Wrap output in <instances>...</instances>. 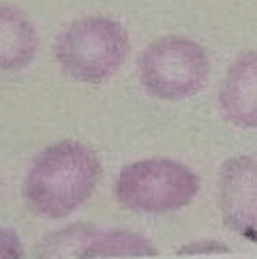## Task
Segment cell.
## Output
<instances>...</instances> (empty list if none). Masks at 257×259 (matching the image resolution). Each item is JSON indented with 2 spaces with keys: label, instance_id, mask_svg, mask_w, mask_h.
<instances>
[{
  "label": "cell",
  "instance_id": "6da1fadb",
  "mask_svg": "<svg viewBox=\"0 0 257 259\" xmlns=\"http://www.w3.org/2000/svg\"><path fill=\"white\" fill-rule=\"evenodd\" d=\"M101 161L79 142H58L36 156L24 180L28 208L45 219L75 212L95 193L101 180Z\"/></svg>",
  "mask_w": 257,
  "mask_h": 259
},
{
  "label": "cell",
  "instance_id": "7a4b0ae2",
  "mask_svg": "<svg viewBox=\"0 0 257 259\" xmlns=\"http://www.w3.org/2000/svg\"><path fill=\"white\" fill-rule=\"evenodd\" d=\"M128 54V34L112 17H84L56 39V60L71 79L99 84L120 69Z\"/></svg>",
  "mask_w": 257,
  "mask_h": 259
},
{
  "label": "cell",
  "instance_id": "3957f363",
  "mask_svg": "<svg viewBox=\"0 0 257 259\" xmlns=\"http://www.w3.org/2000/svg\"><path fill=\"white\" fill-rule=\"evenodd\" d=\"M199 191V178L189 167L172 159L135 161L120 171L116 197L124 208L146 214L180 210Z\"/></svg>",
  "mask_w": 257,
  "mask_h": 259
},
{
  "label": "cell",
  "instance_id": "277c9868",
  "mask_svg": "<svg viewBox=\"0 0 257 259\" xmlns=\"http://www.w3.org/2000/svg\"><path fill=\"white\" fill-rule=\"evenodd\" d=\"M208 77V56L201 45L185 36H163L140 58V79L146 92L163 101L193 97Z\"/></svg>",
  "mask_w": 257,
  "mask_h": 259
},
{
  "label": "cell",
  "instance_id": "5b68a950",
  "mask_svg": "<svg viewBox=\"0 0 257 259\" xmlns=\"http://www.w3.org/2000/svg\"><path fill=\"white\" fill-rule=\"evenodd\" d=\"M39 257H152L157 248L144 236L124 229L73 225L39 244Z\"/></svg>",
  "mask_w": 257,
  "mask_h": 259
},
{
  "label": "cell",
  "instance_id": "8992f818",
  "mask_svg": "<svg viewBox=\"0 0 257 259\" xmlns=\"http://www.w3.org/2000/svg\"><path fill=\"white\" fill-rule=\"evenodd\" d=\"M219 208L225 225L242 238H257V159L234 156L219 178Z\"/></svg>",
  "mask_w": 257,
  "mask_h": 259
},
{
  "label": "cell",
  "instance_id": "52a82bcc",
  "mask_svg": "<svg viewBox=\"0 0 257 259\" xmlns=\"http://www.w3.org/2000/svg\"><path fill=\"white\" fill-rule=\"evenodd\" d=\"M219 103L232 124L257 128V52H246L229 64Z\"/></svg>",
  "mask_w": 257,
  "mask_h": 259
},
{
  "label": "cell",
  "instance_id": "ba28073f",
  "mask_svg": "<svg viewBox=\"0 0 257 259\" xmlns=\"http://www.w3.org/2000/svg\"><path fill=\"white\" fill-rule=\"evenodd\" d=\"M36 54V30L20 9L0 5V69L15 71Z\"/></svg>",
  "mask_w": 257,
  "mask_h": 259
},
{
  "label": "cell",
  "instance_id": "9c48e42d",
  "mask_svg": "<svg viewBox=\"0 0 257 259\" xmlns=\"http://www.w3.org/2000/svg\"><path fill=\"white\" fill-rule=\"evenodd\" d=\"M22 244L15 231L0 227V259H20Z\"/></svg>",
  "mask_w": 257,
  "mask_h": 259
},
{
  "label": "cell",
  "instance_id": "30bf717a",
  "mask_svg": "<svg viewBox=\"0 0 257 259\" xmlns=\"http://www.w3.org/2000/svg\"><path fill=\"white\" fill-rule=\"evenodd\" d=\"M227 246L221 242H195L185 248H180V255H193V253H225Z\"/></svg>",
  "mask_w": 257,
  "mask_h": 259
}]
</instances>
